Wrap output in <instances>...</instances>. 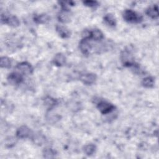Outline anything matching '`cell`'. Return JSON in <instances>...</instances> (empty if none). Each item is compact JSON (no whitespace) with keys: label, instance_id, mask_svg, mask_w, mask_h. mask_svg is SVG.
Masks as SVG:
<instances>
[{"label":"cell","instance_id":"cell-1","mask_svg":"<svg viewBox=\"0 0 159 159\" xmlns=\"http://www.w3.org/2000/svg\"><path fill=\"white\" fill-rule=\"evenodd\" d=\"M122 17L125 21L132 24L140 23L143 20L142 16L132 9H125L123 12Z\"/></svg>","mask_w":159,"mask_h":159},{"label":"cell","instance_id":"cell-2","mask_svg":"<svg viewBox=\"0 0 159 159\" xmlns=\"http://www.w3.org/2000/svg\"><path fill=\"white\" fill-rule=\"evenodd\" d=\"M120 58L122 63L124 66L134 67L137 65L135 61L134 55L129 50H123L120 52Z\"/></svg>","mask_w":159,"mask_h":159},{"label":"cell","instance_id":"cell-3","mask_svg":"<svg viewBox=\"0 0 159 159\" xmlns=\"http://www.w3.org/2000/svg\"><path fill=\"white\" fill-rule=\"evenodd\" d=\"M82 37L84 39H88L95 41H99L104 39V34L102 31L98 29L92 30H84L82 33Z\"/></svg>","mask_w":159,"mask_h":159},{"label":"cell","instance_id":"cell-4","mask_svg":"<svg viewBox=\"0 0 159 159\" xmlns=\"http://www.w3.org/2000/svg\"><path fill=\"white\" fill-rule=\"evenodd\" d=\"M96 107L102 114H108L111 113L116 109L115 106L112 103L104 100L99 101L97 103Z\"/></svg>","mask_w":159,"mask_h":159},{"label":"cell","instance_id":"cell-5","mask_svg":"<svg viewBox=\"0 0 159 159\" xmlns=\"http://www.w3.org/2000/svg\"><path fill=\"white\" fill-rule=\"evenodd\" d=\"M33 67L30 63L27 61H22L18 64L15 67V71L19 73L22 75H28L33 73Z\"/></svg>","mask_w":159,"mask_h":159},{"label":"cell","instance_id":"cell-6","mask_svg":"<svg viewBox=\"0 0 159 159\" xmlns=\"http://www.w3.org/2000/svg\"><path fill=\"white\" fill-rule=\"evenodd\" d=\"M1 21L2 24H6L11 27H17L20 25V21L19 19L13 15H6L1 14Z\"/></svg>","mask_w":159,"mask_h":159},{"label":"cell","instance_id":"cell-7","mask_svg":"<svg viewBox=\"0 0 159 159\" xmlns=\"http://www.w3.org/2000/svg\"><path fill=\"white\" fill-rule=\"evenodd\" d=\"M23 75L18 72L14 71L9 74L7 77V80L11 85H18L23 81Z\"/></svg>","mask_w":159,"mask_h":159},{"label":"cell","instance_id":"cell-8","mask_svg":"<svg viewBox=\"0 0 159 159\" xmlns=\"http://www.w3.org/2000/svg\"><path fill=\"white\" fill-rule=\"evenodd\" d=\"M90 39L83 38L79 43V48L81 53L84 55H89L93 46Z\"/></svg>","mask_w":159,"mask_h":159},{"label":"cell","instance_id":"cell-9","mask_svg":"<svg viewBox=\"0 0 159 159\" xmlns=\"http://www.w3.org/2000/svg\"><path fill=\"white\" fill-rule=\"evenodd\" d=\"M97 80V76L93 73H86L80 76V80L86 85H91L95 83Z\"/></svg>","mask_w":159,"mask_h":159},{"label":"cell","instance_id":"cell-10","mask_svg":"<svg viewBox=\"0 0 159 159\" xmlns=\"http://www.w3.org/2000/svg\"><path fill=\"white\" fill-rule=\"evenodd\" d=\"M32 135V130L27 125H21L16 131V136L19 139H26Z\"/></svg>","mask_w":159,"mask_h":159},{"label":"cell","instance_id":"cell-11","mask_svg":"<svg viewBox=\"0 0 159 159\" xmlns=\"http://www.w3.org/2000/svg\"><path fill=\"white\" fill-rule=\"evenodd\" d=\"M58 20L63 24L69 22L71 20V14L70 11L66 10H61L57 16Z\"/></svg>","mask_w":159,"mask_h":159},{"label":"cell","instance_id":"cell-12","mask_svg":"<svg viewBox=\"0 0 159 159\" xmlns=\"http://www.w3.org/2000/svg\"><path fill=\"white\" fill-rule=\"evenodd\" d=\"M55 29H56L57 32L58 33L59 36H60L61 38L67 39L70 37L71 32L67 27L63 25H56Z\"/></svg>","mask_w":159,"mask_h":159},{"label":"cell","instance_id":"cell-13","mask_svg":"<svg viewBox=\"0 0 159 159\" xmlns=\"http://www.w3.org/2000/svg\"><path fill=\"white\" fill-rule=\"evenodd\" d=\"M146 14L152 19H157L158 17V7L157 4H153L148 7L145 11Z\"/></svg>","mask_w":159,"mask_h":159},{"label":"cell","instance_id":"cell-14","mask_svg":"<svg viewBox=\"0 0 159 159\" xmlns=\"http://www.w3.org/2000/svg\"><path fill=\"white\" fill-rule=\"evenodd\" d=\"M66 60V57L63 53H58L54 56L53 58V63L57 66H61L65 64Z\"/></svg>","mask_w":159,"mask_h":159},{"label":"cell","instance_id":"cell-15","mask_svg":"<svg viewBox=\"0 0 159 159\" xmlns=\"http://www.w3.org/2000/svg\"><path fill=\"white\" fill-rule=\"evenodd\" d=\"M50 19V17L45 14L37 15L34 17V20L37 24H45L48 22Z\"/></svg>","mask_w":159,"mask_h":159},{"label":"cell","instance_id":"cell-16","mask_svg":"<svg viewBox=\"0 0 159 159\" xmlns=\"http://www.w3.org/2000/svg\"><path fill=\"white\" fill-rule=\"evenodd\" d=\"M141 84L143 87L147 88H153L155 84V79L152 76L145 77L142 80Z\"/></svg>","mask_w":159,"mask_h":159},{"label":"cell","instance_id":"cell-17","mask_svg":"<svg viewBox=\"0 0 159 159\" xmlns=\"http://www.w3.org/2000/svg\"><path fill=\"white\" fill-rule=\"evenodd\" d=\"M96 150V147L95 145L93 143L86 144L83 147V152L84 153L88 156H91L95 153Z\"/></svg>","mask_w":159,"mask_h":159},{"label":"cell","instance_id":"cell-18","mask_svg":"<svg viewBox=\"0 0 159 159\" xmlns=\"http://www.w3.org/2000/svg\"><path fill=\"white\" fill-rule=\"evenodd\" d=\"M104 21L109 26L114 27L116 25V20L114 16L111 14H107L104 17Z\"/></svg>","mask_w":159,"mask_h":159},{"label":"cell","instance_id":"cell-19","mask_svg":"<svg viewBox=\"0 0 159 159\" xmlns=\"http://www.w3.org/2000/svg\"><path fill=\"white\" fill-rule=\"evenodd\" d=\"M44 104L49 109H51L57 104V101L50 96H47L44 99Z\"/></svg>","mask_w":159,"mask_h":159},{"label":"cell","instance_id":"cell-20","mask_svg":"<svg viewBox=\"0 0 159 159\" xmlns=\"http://www.w3.org/2000/svg\"><path fill=\"white\" fill-rule=\"evenodd\" d=\"M56 152L51 148H45L43 150V155L45 158H53L55 157Z\"/></svg>","mask_w":159,"mask_h":159},{"label":"cell","instance_id":"cell-21","mask_svg":"<svg viewBox=\"0 0 159 159\" xmlns=\"http://www.w3.org/2000/svg\"><path fill=\"white\" fill-rule=\"evenodd\" d=\"M0 66L1 68H9L11 66V60L7 57H2L0 60Z\"/></svg>","mask_w":159,"mask_h":159},{"label":"cell","instance_id":"cell-22","mask_svg":"<svg viewBox=\"0 0 159 159\" xmlns=\"http://www.w3.org/2000/svg\"><path fill=\"white\" fill-rule=\"evenodd\" d=\"M83 3L88 7H96L97 6L99 5V2L96 1H91V0H88V1H84L83 2Z\"/></svg>","mask_w":159,"mask_h":159},{"label":"cell","instance_id":"cell-23","mask_svg":"<svg viewBox=\"0 0 159 159\" xmlns=\"http://www.w3.org/2000/svg\"><path fill=\"white\" fill-rule=\"evenodd\" d=\"M33 139H34V141L35 143H36L39 145H40L42 143L43 140H44V138H42L39 135H37L36 136H34Z\"/></svg>","mask_w":159,"mask_h":159}]
</instances>
